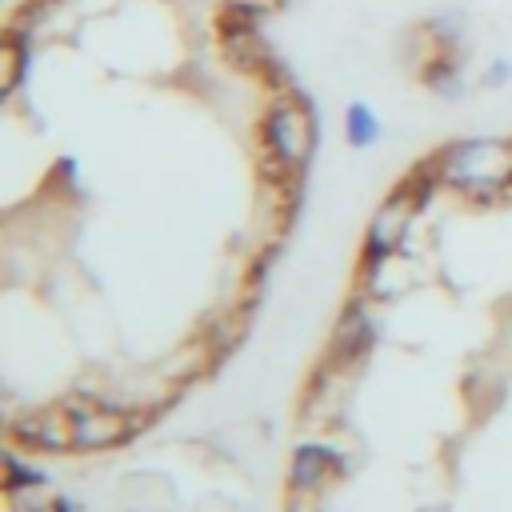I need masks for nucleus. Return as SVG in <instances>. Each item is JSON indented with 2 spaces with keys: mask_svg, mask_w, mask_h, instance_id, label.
<instances>
[{
  "mask_svg": "<svg viewBox=\"0 0 512 512\" xmlns=\"http://www.w3.org/2000/svg\"><path fill=\"white\" fill-rule=\"evenodd\" d=\"M432 164L444 188L472 200H496L512 192V140L504 136L452 140L432 156Z\"/></svg>",
  "mask_w": 512,
  "mask_h": 512,
  "instance_id": "obj_1",
  "label": "nucleus"
},
{
  "mask_svg": "<svg viewBox=\"0 0 512 512\" xmlns=\"http://www.w3.org/2000/svg\"><path fill=\"white\" fill-rule=\"evenodd\" d=\"M436 184H440L436 164H420L404 184H396L388 192V200L368 220V232H364V264H380V260L396 256V248L404 244L416 212L424 208V200L432 196Z\"/></svg>",
  "mask_w": 512,
  "mask_h": 512,
  "instance_id": "obj_2",
  "label": "nucleus"
},
{
  "mask_svg": "<svg viewBox=\"0 0 512 512\" xmlns=\"http://www.w3.org/2000/svg\"><path fill=\"white\" fill-rule=\"evenodd\" d=\"M260 144H264V156L280 172H288V176L304 172L316 152V116H312L308 100L288 96V92L276 96L260 120Z\"/></svg>",
  "mask_w": 512,
  "mask_h": 512,
  "instance_id": "obj_3",
  "label": "nucleus"
},
{
  "mask_svg": "<svg viewBox=\"0 0 512 512\" xmlns=\"http://www.w3.org/2000/svg\"><path fill=\"white\" fill-rule=\"evenodd\" d=\"M68 412H72V448L96 452V448H112L132 436L128 412H116L104 404H68Z\"/></svg>",
  "mask_w": 512,
  "mask_h": 512,
  "instance_id": "obj_4",
  "label": "nucleus"
},
{
  "mask_svg": "<svg viewBox=\"0 0 512 512\" xmlns=\"http://www.w3.org/2000/svg\"><path fill=\"white\" fill-rule=\"evenodd\" d=\"M12 432L40 452H64V448H72V412H68V404L40 408V412H28L24 420H16Z\"/></svg>",
  "mask_w": 512,
  "mask_h": 512,
  "instance_id": "obj_5",
  "label": "nucleus"
},
{
  "mask_svg": "<svg viewBox=\"0 0 512 512\" xmlns=\"http://www.w3.org/2000/svg\"><path fill=\"white\" fill-rule=\"evenodd\" d=\"M328 468H344L340 464V456H332V448H320V444H304L300 452H296V460H292V484L300 488V492H308V488H316L320 480H324V472Z\"/></svg>",
  "mask_w": 512,
  "mask_h": 512,
  "instance_id": "obj_6",
  "label": "nucleus"
},
{
  "mask_svg": "<svg viewBox=\"0 0 512 512\" xmlns=\"http://www.w3.org/2000/svg\"><path fill=\"white\" fill-rule=\"evenodd\" d=\"M380 132H384V124H380V116L368 100H352L344 108V140L352 148H372L380 140Z\"/></svg>",
  "mask_w": 512,
  "mask_h": 512,
  "instance_id": "obj_7",
  "label": "nucleus"
},
{
  "mask_svg": "<svg viewBox=\"0 0 512 512\" xmlns=\"http://www.w3.org/2000/svg\"><path fill=\"white\" fill-rule=\"evenodd\" d=\"M28 64H32V36H24V28H8V36H4V96H16Z\"/></svg>",
  "mask_w": 512,
  "mask_h": 512,
  "instance_id": "obj_8",
  "label": "nucleus"
},
{
  "mask_svg": "<svg viewBox=\"0 0 512 512\" xmlns=\"http://www.w3.org/2000/svg\"><path fill=\"white\" fill-rule=\"evenodd\" d=\"M508 80H512V60H504V56H496V60L488 64V72L480 76L484 88H504Z\"/></svg>",
  "mask_w": 512,
  "mask_h": 512,
  "instance_id": "obj_9",
  "label": "nucleus"
},
{
  "mask_svg": "<svg viewBox=\"0 0 512 512\" xmlns=\"http://www.w3.org/2000/svg\"><path fill=\"white\" fill-rule=\"evenodd\" d=\"M56 512H72V504H64V500H60V504H56Z\"/></svg>",
  "mask_w": 512,
  "mask_h": 512,
  "instance_id": "obj_10",
  "label": "nucleus"
}]
</instances>
